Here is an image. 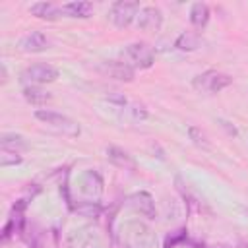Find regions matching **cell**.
Returning a JSON list of instances; mask_svg holds the SVG:
<instances>
[{"instance_id": "2", "label": "cell", "mask_w": 248, "mask_h": 248, "mask_svg": "<svg viewBox=\"0 0 248 248\" xmlns=\"http://www.w3.org/2000/svg\"><path fill=\"white\" fill-rule=\"evenodd\" d=\"M66 248H108V240L101 227L83 225L70 232Z\"/></svg>"}, {"instance_id": "1", "label": "cell", "mask_w": 248, "mask_h": 248, "mask_svg": "<svg viewBox=\"0 0 248 248\" xmlns=\"http://www.w3.org/2000/svg\"><path fill=\"white\" fill-rule=\"evenodd\" d=\"M114 238H116L118 248H157L155 231L140 219L124 221L118 227Z\"/></svg>"}, {"instance_id": "9", "label": "cell", "mask_w": 248, "mask_h": 248, "mask_svg": "<svg viewBox=\"0 0 248 248\" xmlns=\"http://www.w3.org/2000/svg\"><path fill=\"white\" fill-rule=\"evenodd\" d=\"M161 25H163V12L157 6H145L138 12V17H136L138 29L153 33V31H159Z\"/></svg>"}, {"instance_id": "4", "label": "cell", "mask_w": 248, "mask_h": 248, "mask_svg": "<svg viewBox=\"0 0 248 248\" xmlns=\"http://www.w3.org/2000/svg\"><path fill=\"white\" fill-rule=\"evenodd\" d=\"M231 83H232V78L229 74H223V72H217V70L202 72L192 81V85H194L196 91L207 93V95H215V93L223 91L225 87H229Z\"/></svg>"}, {"instance_id": "20", "label": "cell", "mask_w": 248, "mask_h": 248, "mask_svg": "<svg viewBox=\"0 0 248 248\" xmlns=\"http://www.w3.org/2000/svg\"><path fill=\"white\" fill-rule=\"evenodd\" d=\"M188 134H190V140L196 143V145H200V147H209V141H207V136L200 130V128H196V126H190L188 128Z\"/></svg>"}, {"instance_id": "3", "label": "cell", "mask_w": 248, "mask_h": 248, "mask_svg": "<svg viewBox=\"0 0 248 248\" xmlns=\"http://www.w3.org/2000/svg\"><path fill=\"white\" fill-rule=\"evenodd\" d=\"M35 118L41 120L43 124H46L48 128H52V130H56V132L68 136V138H78L79 132H81V130H79V124H78L76 120H72L70 116L60 114V112H56V110L39 108V110H35Z\"/></svg>"}, {"instance_id": "14", "label": "cell", "mask_w": 248, "mask_h": 248, "mask_svg": "<svg viewBox=\"0 0 248 248\" xmlns=\"http://www.w3.org/2000/svg\"><path fill=\"white\" fill-rule=\"evenodd\" d=\"M60 10H62V14L68 16V17H81V19H85V17L91 16L93 4H91V2H81V0H78V2H68V4L60 6Z\"/></svg>"}, {"instance_id": "21", "label": "cell", "mask_w": 248, "mask_h": 248, "mask_svg": "<svg viewBox=\"0 0 248 248\" xmlns=\"http://www.w3.org/2000/svg\"><path fill=\"white\" fill-rule=\"evenodd\" d=\"M19 163H21V155H19V153H10V151H2V153H0V165H2V167L19 165Z\"/></svg>"}, {"instance_id": "5", "label": "cell", "mask_w": 248, "mask_h": 248, "mask_svg": "<svg viewBox=\"0 0 248 248\" xmlns=\"http://www.w3.org/2000/svg\"><path fill=\"white\" fill-rule=\"evenodd\" d=\"M140 2H128V0H118L110 6L108 10V19L112 21L114 27L118 29H124L128 27L130 23L136 21L138 17V12H140Z\"/></svg>"}, {"instance_id": "7", "label": "cell", "mask_w": 248, "mask_h": 248, "mask_svg": "<svg viewBox=\"0 0 248 248\" xmlns=\"http://www.w3.org/2000/svg\"><path fill=\"white\" fill-rule=\"evenodd\" d=\"M58 78V70L50 64H31L21 72V81L27 85L50 83Z\"/></svg>"}, {"instance_id": "16", "label": "cell", "mask_w": 248, "mask_h": 248, "mask_svg": "<svg viewBox=\"0 0 248 248\" xmlns=\"http://www.w3.org/2000/svg\"><path fill=\"white\" fill-rule=\"evenodd\" d=\"M209 21V6L205 2H196L190 6V23L196 29L205 27Z\"/></svg>"}, {"instance_id": "13", "label": "cell", "mask_w": 248, "mask_h": 248, "mask_svg": "<svg viewBox=\"0 0 248 248\" xmlns=\"http://www.w3.org/2000/svg\"><path fill=\"white\" fill-rule=\"evenodd\" d=\"M29 12H31L35 17H39V19H48V21H54V19H58V17L62 16V10H60L58 6H54V4H50V2H37V4H33V6L29 8Z\"/></svg>"}, {"instance_id": "10", "label": "cell", "mask_w": 248, "mask_h": 248, "mask_svg": "<svg viewBox=\"0 0 248 248\" xmlns=\"http://www.w3.org/2000/svg\"><path fill=\"white\" fill-rule=\"evenodd\" d=\"M99 70L118 81H132L134 79V68L128 62H120V60H107L99 66Z\"/></svg>"}, {"instance_id": "18", "label": "cell", "mask_w": 248, "mask_h": 248, "mask_svg": "<svg viewBox=\"0 0 248 248\" xmlns=\"http://www.w3.org/2000/svg\"><path fill=\"white\" fill-rule=\"evenodd\" d=\"M107 157L114 163V165H118V167H124V169H136V161L132 159V155H128L124 149H120V147H114V145H110V147H107Z\"/></svg>"}, {"instance_id": "19", "label": "cell", "mask_w": 248, "mask_h": 248, "mask_svg": "<svg viewBox=\"0 0 248 248\" xmlns=\"http://www.w3.org/2000/svg\"><path fill=\"white\" fill-rule=\"evenodd\" d=\"M0 147H2V151L19 153L21 149H25V147H27V143H25V141H23V138H21V136H17V134H2Z\"/></svg>"}, {"instance_id": "15", "label": "cell", "mask_w": 248, "mask_h": 248, "mask_svg": "<svg viewBox=\"0 0 248 248\" xmlns=\"http://www.w3.org/2000/svg\"><path fill=\"white\" fill-rule=\"evenodd\" d=\"M23 99H25L29 105H33V107H43V105H46L52 97H50L48 91L41 89L39 85H25V87H23Z\"/></svg>"}, {"instance_id": "8", "label": "cell", "mask_w": 248, "mask_h": 248, "mask_svg": "<svg viewBox=\"0 0 248 248\" xmlns=\"http://www.w3.org/2000/svg\"><path fill=\"white\" fill-rule=\"evenodd\" d=\"M78 192L87 198V202H99L103 194V178L95 170H87L78 178Z\"/></svg>"}, {"instance_id": "6", "label": "cell", "mask_w": 248, "mask_h": 248, "mask_svg": "<svg viewBox=\"0 0 248 248\" xmlns=\"http://www.w3.org/2000/svg\"><path fill=\"white\" fill-rule=\"evenodd\" d=\"M122 56L126 58V62L132 68H140V70H147L153 66L155 56L153 50L145 45V43H132L122 50Z\"/></svg>"}, {"instance_id": "17", "label": "cell", "mask_w": 248, "mask_h": 248, "mask_svg": "<svg viewBox=\"0 0 248 248\" xmlns=\"http://www.w3.org/2000/svg\"><path fill=\"white\" fill-rule=\"evenodd\" d=\"M174 46L178 50H184V52H192V50H198L202 46V37L196 33V31H184L178 35Z\"/></svg>"}, {"instance_id": "12", "label": "cell", "mask_w": 248, "mask_h": 248, "mask_svg": "<svg viewBox=\"0 0 248 248\" xmlns=\"http://www.w3.org/2000/svg\"><path fill=\"white\" fill-rule=\"evenodd\" d=\"M126 202L134 211H138V213H141V215H145L149 219L155 217V202L147 192H136Z\"/></svg>"}, {"instance_id": "11", "label": "cell", "mask_w": 248, "mask_h": 248, "mask_svg": "<svg viewBox=\"0 0 248 248\" xmlns=\"http://www.w3.org/2000/svg\"><path fill=\"white\" fill-rule=\"evenodd\" d=\"M17 48L23 50V52H43L48 48V39L41 33V31H31L27 35H23L19 41H17Z\"/></svg>"}]
</instances>
